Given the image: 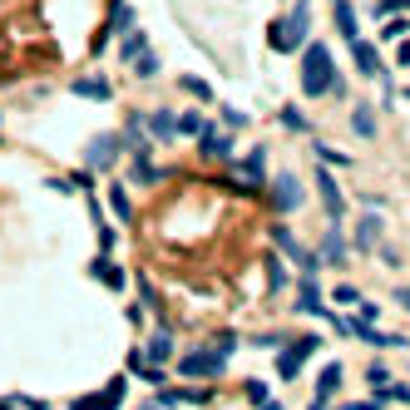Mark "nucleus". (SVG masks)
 I'll use <instances>...</instances> for the list:
<instances>
[{
    "mask_svg": "<svg viewBox=\"0 0 410 410\" xmlns=\"http://www.w3.org/2000/svg\"><path fill=\"white\" fill-rule=\"evenodd\" d=\"M312 351H317V336H302V341H291L287 351H282V361H277V371L282 376H297V366L312 356Z\"/></svg>",
    "mask_w": 410,
    "mask_h": 410,
    "instance_id": "obj_3",
    "label": "nucleus"
},
{
    "mask_svg": "<svg viewBox=\"0 0 410 410\" xmlns=\"http://www.w3.org/2000/svg\"><path fill=\"white\" fill-rule=\"evenodd\" d=\"M395 297H400V307L410 312V287H400V291H395Z\"/></svg>",
    "mask_w": 410,
    "mask_h": 410,
    "instance_id": "obj_24",
    "label": "nucleus"
},
{
    "mask_svg": "<svg viewBox=\"0 0 410 410\" xmlns=\"http://www.w3.org/2000/svg\"><path fill=\"white\" fill-rule=\"evenodd\" d=\"M203 153H208V158H218V153L227 158V153H232V144H227V134H218V129H208V134H203Z\"/></svg>",
    "mask_w": 410,
    "mask_h": 410,
    "instance_id": "obj_9",
    "label": "nucleus"
},
{
    "mask_svg": "<svg viewBox=\"0 0 410 410\" xmlns=\"http://www.w3.org/2000/svg\"><path fill=\"white\" fill-rule=\"evenodd\" d=\"M114 213H119V218H134V208H129V198H124L119 188H114Z\"/></svg>",
    "mask_w": 410,
    "mask_h": 410,
    "instance_id": "obj_22",
    "label": "nucleus"
},
{
    "mask_svg": "<svg viewBox=\"0 0 410 410\" xmlns=\"http://www.w3.org/2000/svg\"><path fill=\"white\" fill-rule=\"evenodd\" d=\"M317 188H321V203H326V213L331 218H341V193H336V179H331V173H317Z\"/></svg>",
    "mask_w": 410,
    "mask_h": 410,
    "instance_id": "obj_6",
    "label": "nucleus"
},
{
    "mask_svg": "<svg viewBox=\"0 0 410 410\" xmlns=\"http://www.w3.org/2000/svg\"><path fill=\"white\" fill-rule=\"evenodd\" d=\"M222 371V351H193L183 356V376H218Z\"/></svg>",
    "mask_w": 410,
    "mask_h": 410,
    "instance_id": "obj_4",
    "label": "nucleus"
},
{
    "mask_svg": "<svg viewBox=\"0 0 410 410\" xmlns=\"http://www.w3.org/2000/svg\"><path fill=\"white\" fill-rule=\"evenodd\" d=\"M317 410H321V405H317Z\"/></svg>",
    "mask_w": 410,
    "mask_h": 410,
    "instance_id": "obj_26",
    "label": "nucleus"
},
{
    "mask_svg": "<svg viewBox=\"0 0 410 410\" xmlns=\"http://www.w3.org/2000/svg\"><path fill=\"white\" fill-rule=\"evenodd\" d=\"M356 134H361V139H371V134H376V114H371L366 104L356 109Z\"/></svg>",
    "mask_w": 410,
    "mask_h": 410,
    "instance_id": "obj_14",
    "label": "nucleus"
},
{
    "mask_svg": "<svg viewBox=\"0 0 410 410\" xmlns=\"http://www.w3.org/2000/svg\"><path fill=\"white\" fill-rule=\"evenodd\" d=\"M262 163H267V149H252V153L243 158V179H248V183L262 179Z\"/></svg>",
    "mask_w": 410,
    "mask_h": 410,
    "instance_id": "obj_10",
    "label": "nucleus"
},
{
    "mask_svg": "<svg viewBox=\"0 0 410 410\" xmlns=\"http://www.w3.org/2000/svg\"><path fill=\"white\" fill-rule=\"evenodd\" d=\"M168 351H173V341H168V331H158V336L149 341V356H153V361H163Z\"/></svg>",
    "mask_w": 410,
    "mask_h": 410,
    "instance_id": "obj_17",
    "label": "nucleus"
},
{
    "mask_svg": "<svg viewBox=\"0 0 410 410\" xmlns=\"http://www.w3.org/2000/svg\"><path fill=\"white\" fill-rule=\"evenodd\" d=\"M297 307H302V312H321V297H317V287H312V282H302V297H297Z\"/></svg>",
    "mask_w": 410,
    "mask_h": 410,
    "instance_id": "obj_15",
    "label": "nucleus"
},
{
    "mask_svg": "<svg viewBox=\"0 0 410 410\" xmlns=\"http://www.w3.org/2000/svg\"><path fill=\"white\" fill-rule=\"evenodd\" d=\"M94 277H104L109 287H119V267H109V262H94Z\"/></svg>",
    "mask_w": 410,
    "mask_h": 410,
    "instance_id": "obj_20",
    "label": "nucleus"
},
{
    "mask_svg": "<svg viewBox=\"0 0 410 410\" xmlns=\"http://www.w3.org/2000/svg\"><path fill=\"white\" fill-rule=\"evenodd\" d=\"M173 129H179V124H173V114H153V134H158V139H168Z\"/></svg>",
    "mask_w": 410,
    "mask_h": 410,
    "instance_id": "obj_19",
    "label": "nucleus"
},
{
    "mask_svg": "<svg viewBox=\"0 0 410 410\" xmlns=\"http://www.w3.org/2000/svg\"><path fill=\"white\" fill-rule=\"evenodd\" d=\"M272 203H277L282 213H291V208L302 203V188H297V179H291V173H282V179H277V188H272Z\"/></svg>",
    "mask_w": 410,
    "mask_h": 410,
    "instance_id": "obj_5",
    "label": "nucleus"
},
{
    "mask_svg": "<svg viewBox=\"0 0 410 410\" xmlns=\"http://www.w3.org/2000/svg\"><path fill=\"white\" fill-rule=\"evenodd\" d=\"M376 232H381V222H376V218H361V227H356V248H376Z\"/></svg>",
    "mask_w": 410,
    "mask_h": 410,
    "instance_id": "obj_11",
    "label": "nucleus"
},
{
    "mask_svg": "<svg viewBox=\"0 0 410 410\" xmlns=\"http://www.w3.org/2000/svg\"><path fill=\"white\" fill-rule=\"evenodd\" d=\"M321 257H326V262H341V257H346V243L336 238V232H331V238H326V248H321Z\"/></svg>",
    "mask_w": 410,
    "mask_h": 410,
    "instance_id": "obj_18",
    "label": "nucleus"
},
{
    "mask_svg": "<svg viewBox=\"0 0 410 410\" xmlns=\"http://www.w3.org/2000/svg\"><path fill=\"white\" fill-rule=\"evenodd\" d=\"M336 386H341V366H326V371H321V381H317V395L326 400V395H331Z\"/></svg>",
    "mask_w": 410,
    "mask_h": 410,
    "instance_id": "obj_13",
    "label": "nucleus"
},
{
    "mask_svg": "<svg viewBox=\"0 0 410 410\" xmlns=\"http://www.w3.org/2000/svg\"><path fill=\"white\" fill-rule=\"evenodd\" d=\"M114 153H119V144H114V139H99V144H89V163H94V168L114 163Z\"/></svg>",
    "mask_w": 410,
    "mask_h": 410,
    "instance_id": "obj_8",
    "label": "nucleus"
},
{
    "mask_svg": "<svg viewBox=\"0 0 410 410\" xmlns=\"http://www.w3.org/2000/svg\"><path fill=\"white\" fill-rule=\"evenodd\" d=\"M75 94H84V99H109V84H104V79H79Z\"/></svg>",
    "mask_w": 410,
    "mask_h": 410,
    "instance_id": "obj_12",
    "label": "nucleus"
},
{
    "mask_svg": "<svg viewBox=\"0 0 410 410\" xmlns=\"http://www.w3.org/2000/svg\"><path fill=\"white\" fill-rule=\"evenodd\" d=\"M336 25L351 35V40H356V15H351V6H346V0H341V6H336Z\"/></svg>",
    "mask_w": 410,
    "mask_h": 410,
    "instance_id": "obj_16",
    "label": "nucleus"
},
{
    "mask_svg": "<svg viewBox=\"0 0 410 410\" xmlns=\"http://www.w3.org/2000/svg\"><path fill=\"white\" fill-rule=\"evenodd\" d=\"M179 129H183V134H203V119H198V114H183Z\"/></svg>",
    "mask_w": 410,
    "mask_h": 410,
    "instance_id": "obj_23",
    "label": "nucleus"
},
{
    "mask_svg": "<svg viewBox=\"0 0 410 410\" xmlns=\"http://www.w3.org/2000/svg\"><path fill=\"white\" fill-rule=\"evenodd\" d=\"M282 124H287V129H307V119H302L297 109H282Z\"/></svg>",
    "mask_w": 410,
    "mask_h": 410,
    "instance_id": "obj_21",
    "label": "nucleus"
},
{
    "mask_svg": "<svg viewBox=\"0 0 410 410\" xmlns=\"http://www.w3.org/2000/svg\"><path fill=\"white\" fill-rule=\"evenodd\" d=\"M356 45V65H361V75H381V60H376V50L366 45V40H351Z\"/></svg>",
    "mask_w": 410,
    "mask_h": 410,
    "instance_id": "obj_7",
    "label": "nucleus"
},
{
    "mask_svg": "<svg viewBox=\"0 0 410 410\" xmlns=\"http://www.w3.org/2000/svg\"><path fill=\"white\" fill-rule=\"evenodd\" d=\"M302 35H307V10H291L282 25H272V45H277V50H297Z\"/></svg>",
    "mask_w": 410,
    "mask_h": 410,
    "instance_id": "obj_2",
    "label": "nucleus"
},
{
    "mask_svg": "<svg viewBox=\"0 0 410 410\" xmlns=\"http://www.w3.org/2000/svg\"><path fill=\"white\" fill-rule=\"evenodd\" d=\"M262 410H282V405H277V400H262Z\"/></svg>",
    "mask_w": 410,
    "mask_h": 410,
    "instance_id": "obj_25",
    "label": "nucleus"
},
{
    "mask_svg": "<svg viewBox=\"0 0 410 410\" xmlns=\"http://www.w3.org/2000/svg\"><path fill=\"white\" fill-rule=\"evenodd\" d=\"M336 79H331V54L326 45H312L307 60H302V94H326Z\"/></svg>",
    "mask_w": 410,
    "mask_h": 410,
    "instance_id": "obj_1",
    "label": "nucleus"
}]
</instances>
